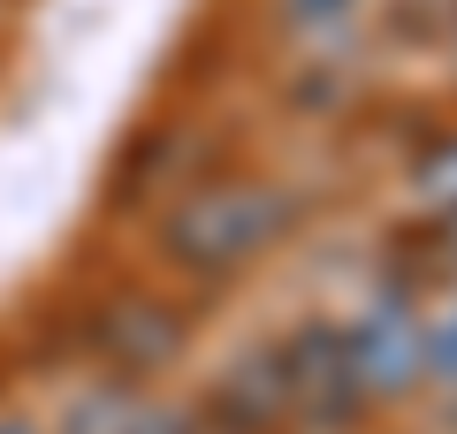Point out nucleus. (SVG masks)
<instances>
[{"instance_id": "obj_1", "label": "nucleus", "mask_w": 457, "mask_h": 434, "mask_svg": "<svg viewBox=\"0 0 457 434\" xmlns=\"http://www.w3.org/2000/svg\"><path fill=\"white\" fill-rule=\"evenodd\" d=\"M305 213L312 198L267 168H213L153 213V259L191 289H221L260 259H275L305 229Z\"/></svg>"}, {"instance_id": "obj_2", "label": "nucleus", "mask_w": 457, "mask_h": 434, "mask_svg": "<svg viewBox=\"0 0 457 434\" xmlns=\"http://www.w3.org/2000/svg\"><path fill=\"white\" fill-rule=\"evenodd\" d=\"M77 351L99 373H122L145 388L191 358V305L161 282H107L99 297L77 305Z\"/></svg>"}, {"instance_id": "obj_3", "label": "nucleus", "mask_w": 457, "mask_h": 434, "mask_svg": "<svg viewBox=\"0 0 457 434\" xmlns=\"http://www.w3.org/2000/svg\"><path fill=\"white\" fill-rule=\"evenodd\" d=\"M343 343H351V373L374 412L411 404L427 388V282L404 267H381V282L343 321Z\"/></svg>"}, {"instance_id": "obj_4", "label": "nucleus", "mask_w": 457, "mask_h": 434, "mask_svg": "<svg viewBox=\"0 0 457 434\" xmlns=\"http://www.w3.org/2000/svg\"><path fill=\"white\" fill-rule=\"evenodd\" d=\"M282 373H290V434H359L366 427V388L351 373V343H343L336 313H297L275 336Z\"/></svg>"}, {"instance_id": "obj_5", "label": "nucleus", "mask_w": 457, "mask_h": 434, "mask_svg": "<svg viewBox=\"0 0 457 434\" xmlns=\"http://www.w3.org/2000/svg\"><path fill=\"white\" fill-rule=\"evenodd\" d=\"M213 168H221V138H213L206 122H191V114H176V122H145V129L130 138V153L114 161L107 206H114V213L168 206L176 191H191V183L213 176Z\"/></svg>"}, {"instance_id": "obj_6", "label": "nucleus", "mask_w": 457, "mask_h": 434, "mask_svg": "<svg viewBox=\"0 0 457 434\" xmlns=\"http://www.w3.org/2000/svg\"><path fill=\"white\" fill-rule=\"evenodd\" d=\"M198 412L221 419V427H237V434H290V373H282L275 336L228 351L221 366H213V381L198 388Z\"/></svg>"}, {"instance_id": "obj_7", "label": "nucleus", "mask_w": 457, "mask_h": 434, "mask_svg": "<svg viewBox=\"0 0 457 434\" xmlns=\"http://www.w3.org/2000/svg\"><path fill=\"white\" fill-rule=\"evenodd\" d=\"M396 183H404V213L411 221L457 213V122H427L420 145L404 153V168H396Z\"/></svg>"}, {"instance_id": "obj_8", "label": "nucleus", "mask_w": 457, "mask_h": 434, "mask_svg": "<svg viewBox=\"0 0 457 434\" xmlns=\"http://www.w3.org/2000/svg\"><path fill=\"white\" fill-rule=\"evenodd\" d=\"M137 404H145V388H137V381L92 366V373L62 396V419H54L46 434H122V427L137 419Z\"/></svg>"}, {"instance_id": "obj_9", "label": "nucleus", "mask_w": 457, "mask_h": 434, "mask_svg": "<svg viewBox=\"0 0 457 434\" xmlns=\"http://www.w3.org/2000/svg\"><path fill=\"white\" fill-rule=\"evenodd\" d=\"M381 0H267V23L297 46H328V38H351Z\"/></svg>"}, {"instance_id": "obj_10", "label": "nucleus", "mask_w": 457, "mask_h": 434, "mask_svg": "<svg viewBox=\"0 0 457 434\" xmlns=\"http://www.w3.org/2000/svg\"><path fill=\"white\" fill-rule=\"evenodd\" d=\"M427 388L457 404V274H442L427 297Z\"/></svg>"}, {"instance_id": "obj_11", "label": "nucleus", "mask_w": 457, "mask_h": 434, "mask_svg": "<svg viewBox=\"0 0 457 434\" xmlns=\"http://www.w3.org/2000/svg\"><path fill=\"white\" fill-rule=\"evenodd\" d=\"M411 244H420V259H427V282L457 274V213H442V221H411Z\"/></svg>"}, {"instance_id": "obj_12", "label": "nucleus", "mask_w": 457, "mask_h": 434, "mask_svg": "<svg viewBox=\"0 0 457 434\" xmlns=\"http://www.w3.org/2000/svg\"><path fill=\"white\" fill-rule=\"evenodd\" d=\"M191 419H198V404H168V396H145L137 404V419L122 434H191Z\"/></svg>"}, {"instance_id": "obj_13", "label": "nucleus", "mask_w": 457, "mask_h": 434, "mask_svg": "<svg viewBox=\"0 0 457 434\" xmlns=\"http://www.w3.org/2000/svg\"><path fill=\"white\" fill-rule=\"evenodd\" d=\"M0 434H46V427L31 412H16V404H0Z\"/></svg>"}, {"instance_id": "obj_14", "label": "nucleus", "mask_w": 457, "mask_h": 434, "mask_svg": "<svg viewBox=\"0 0 457 434\" xmlns=\"http://www.w3.org/2000/svg\"><path fill=\"white\" fill-rule=\"evenodd\" d=\"M191 434H237V427H221V419H206V412H198V419H191Z\"/></svg>"}, {"instance_id": "obj_15", "label": "nucleus", "mask_w": 457, "mask_h": 434, "mask_svg": "<svg viewBox=\"0 0 457 434\" xmlns=\"http://www.w3.org/2000/svg\"><path fill=\"white\" fill-rule=\"evenodd\" d=\"M450 62H457V8H450Z\"/></svg>"}]
</instances>
